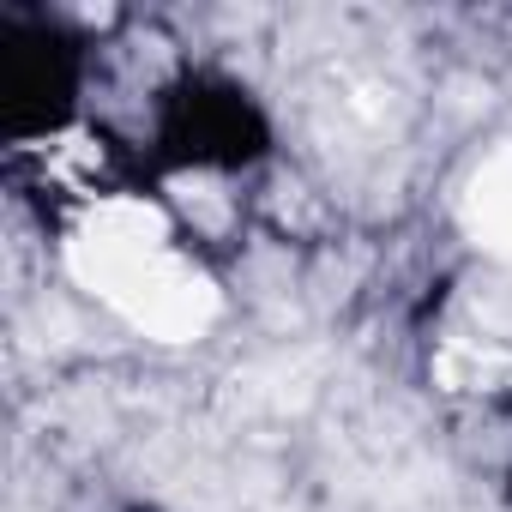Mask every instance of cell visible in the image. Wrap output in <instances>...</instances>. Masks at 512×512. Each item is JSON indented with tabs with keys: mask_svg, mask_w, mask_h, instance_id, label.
Segmentation results:
<instances>
[{
	"mask_svg": "<svg viewBox=\"0 0 512 512\" xmlns=\"http://www.w3.org/2000/svg\"><path fill=\"white\" fill-rule=\"evenodd\" d=\"M73 278L163 344H187L217 320V290L169 253V223L145 199H103L79 223Z\"/></svg>",
	"mask_w": 512,
	"mask_h": 512,
	"instance_id": "1",
	"label": "cell"
},
{
	"mask_svg": "<svg viewBox=\"0 0 512 512\" xmlns=\"http://www.w3.org/2000/svg\"><path fill=\"white\" fill-rule=\"evenodd\" d=\"M464 223L470 235L500 253V260H512V145L470 181V199H464Z\"/></svg>",
	"mask_w": 512,
	"mask_h": 512,
	"instance_id": "2",
	"label": "cell"
}]
</instances>
